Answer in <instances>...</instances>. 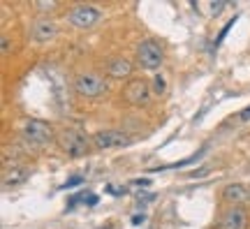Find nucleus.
<instances>
[{
    "label": "nucleus",
    "instance_id": "obj_1",
    "mask_svg": "<svg viewBox=\"0 0 250 229\" xmlns=\"http://www.w3.org/2000/svg\"><path fill=\"white\" fill-rule=\"evenodd\" d=\"M93 139H88L86 134L77 130V127H67V130H62L58 134V146H61L70 158H81V155H86V150H88V144Z\"/></svg>",
    "mask_w": 250,
    "mask_h": 229
},
{
    "label": "nucleus",
    "instance_id": "obj_2",
    "mask_svg": "<svg viewBox=\"0 0 250 229\" xmlns=\"http://www.w3.org/2000/svg\"><path fill=\"white\" fill-rule=\"evenodd\" d=\"M23 141H26V146H46L49 141L54 139V130H51V125L44 123V121H28L23 125Z\"/></svg>",
    "mask_w": 250,
    "mask_h": 229
},
{
    "label": "nucleus",
    "instance_id": "obj_3",
    "mask_svg": "<svg viewBox=\"0 0 250 229\" xmlns=\"http://www.w3.org/2000/svg\"><path fill=\"white\" fill-rule=\"evenodd\" d=\"M74 90L83 97H100L107 93V81L95 72H83L74 79Z\"/></svg>",
    "mask_w": 250,
    "mask_h": 229
},
{
    "label": "nucleus",
    "instance_id": "obj_4",
    "mask_svg": "<svg viewBox=\"0 0 250 229\" xmlns=\"http://www.w3.org/2000/svg\"><path fill=\"white\" fill-rule=\"evenodd\" d=\"M100 19H102V12L98 7H93V5H77V7H72L67 12V21L74 28H81V30L93 28Z\"/></svg>",
    "mask_w": 250,
    "mask_h": 229
},
{
    "label": "nucleus",
    "instance_id": "obj_5",
    "mask_svg": "<svg viewBox=\"0 0 250 229\" xmlns=\"http://www.w3.org/2000/svg\"><path fill=\"white\" fill-rule=\"evenodd\" d=\"M130 144H132V139L121 130H100V132L93 134V146L100 150L123 148V146H130Z\"/></svg>",
    "mask_w": 250,
    "mask_h": 229
},
{
    "label": "nucleus",
    "instance_id": "obj_6",
    "mask_svg": "<svg viewBox=\"0 0 250 229\" xmlns=\"http://www.w3.org/2000/svg\"><path fill=\"white\" fill-rule=\"evenodd\" d=\"M162 49L160 44H155L153 40H144L139 49H137V61L142 65L144 70H155V67H160L162 65Z\"/></svg>",
    "mask_w": 250,
    "mask_h": 229
},
{
    "label": "nucleus",
    "instance_id": "obj_7",
    "mask_svg": "<svg viewBox=\"0 0 250 229\" xmlns=\"http://www.w3.org/2000/svg\"><path fill=\"white\" fill-rule=\"evenodd\" d=\"M123 95H125V100L134 106L148 104V102H151V86H148L144 79H134L125 86Z\"/></svg>",
    "mask_w": 250,
    "mask_h": 229
},
{
    "label": "nucleus",
    "instance_id": "obj_8",
    "mask_svg": "<svg viewBox=\"0 0 250 229\" xmlns=\"http://www.w3.org/2000/svg\"><path fill=\"white\" fill-rule=\"evenodd\" d=\"M56 35H58V26L49 17H40L33 23V37H35L37 42H49Z\"/></svg>",
    "mask_w": 250,
    "mask_h": 229
},
{
    "label": "nucleus",
    "instance_id": "obj_9",
    "mask_svg": "<svg viewBox=\"0 0 250 229\" xmlns=\"http://www.w3.org/2000/svg\"><path fill=\"white\" fill-rule=\"evenodd\" d=\"M220 229H248V213L243 208H229L220 220Z\"/></svg>",
    "mask_w": 250,
    "mask_h": 229
},
{
    "label": "nucleus",
    "instance_id": "obj_10",
    "mask_svg": "<svg viewBox=\"0 0 250 229\" xmlns=\"http://www.w3.org/2000/svg\"><path fill=\"white\" fill-rule=\"evenodd\" d=\"M223 197L229 204H243V202H248L250 199V190L243 183H232L223 190Z\"/></svg>",
    "mask_w": 250,
    "mask_h": 229
},
{
    "label": "nucleus",
    "instance_id": "obj_11",
    "mask_svg": "<svg viewBox=\"0 0 250 229\" xmlns=\"http://www.w3.org/2000/svg\"><path fill=\"white\" fill-rule=\"evenodd\" d=\"M130 72H132V62L127 61V58H116V61H111V65H109V74L116 77V79H123Z\"/></svg>",
    "mask_w": 250,
    "mask_h": 229
},
{
    "label": "nucleus",
    "instance_id": "obj_12",
    "mask_svg": "<svg viewBox=\"0 0 250 229\" xmlns=\"http://www.w3.org/2000/svg\"><path fill=\"white\" fill-rule=\"evenodd\" d=\"M26 176H28L26 169H21V167H17V165H12V171L7 169V171L2 174V183H5V185L23 183V181H26Z\"/></svg>",
    "mask_w": 250,
    "mask_h": 229
},
{
    "label": "nucleus",
    "instance_id": "obj_13",
    "mask_svg": "<svg viewBox=\"0 0 250 229\" xmlns=\"http://www.w3.org/2000/svg\"><path fill=\"white\" fill-rule=\"evenodd\" d=\"M81 181H83L81 176H72V178H67V181H65V185H62V190H72V187H77V185H79Z\"/></svg>",
    "mask_w": 250,
    "mask_h": 229
},
{
    "label": "nucleus",
    "instance_id": "obj_14",
    "mask_svg": "<svg viewBox=\"0 0 250 229\" xmlns=\"http://www.w3.org/2000/svg\"><path fill=\"white\" fill-rule=\"evenodd\" d=\"M234 23H236V17H234L232 21H229V23H227V26H225L223 30H220V37H218V40H215V46H218V44H220V42H223V40H225V35H227V33H229V28H232Z\"/></svg>",
    "mask_w": 250,
    "mask_h": 229
},
{
    "label": "nucleus",
    "instance_id": "obj_15",
    "mask_svg": "<svg viewBox=\"0 0 250 229\" xmlns=\"http://www.w3.org/2000/svg\"><path fill=\"white\" fill-rule=\"evenodd\" d=\"M155 88H158V93H165V79H162L160 74L155 77Z\"/></svg>",
    "mask_w": 250,
    "mask_h": 229
},
{
    "label": "nucleus",
    "instance_id": "obj_16",
    "mask_svg": "<svg viewBox=\"0 0 250 229\" xmlns=\"http://www.w3.org/2000/svg\"><path fill=\"white\" fill-rule=\"evenodd\" d=\"M2 53H5V56L9 53V42H7V37H2Z\"/></svg>",
    "mask_w": 250,
    "mask_h": 229
},
{
    "label": "nucleus",
    "instance_id": "obj_17",
    "mask_svg": "<svg viewBox=\"0 0 250 229\" xmlns=\"http://www.w3.org/2000/svg\"><path fill=\"white\" fill-rule=\"evenodd\" d=\"M248 118H250V106H246L243 114H241V121H248Z\"/></svg>",
    "mask_w": 250,
    "mask_h": 229
},
{
    "label": "nucleus",
    "instance_id": "obj_18",
    "mask_svg": "<svg viewBox=\"0 0 250 229\" xmlns=\"http://www.w3.org/2000/svg\"><path fill=\"white\" fill-rule=\"evenodd\" d=\"M144 222V215H134L132 218V225H142Z\"/></svg>",
    "mask_w": 250,
    "mask_h": 229
}]
</instances>
